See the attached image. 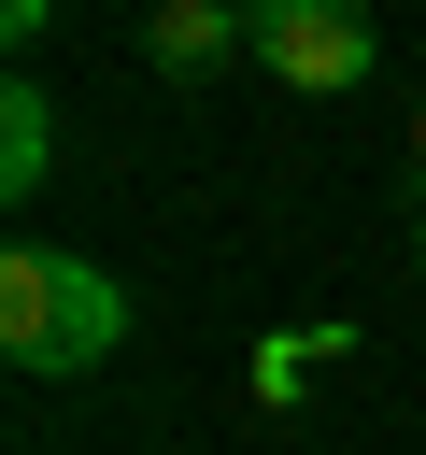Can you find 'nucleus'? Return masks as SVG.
<instances>
[{"mask_svg": "<svg viewBox=\"0 0 426 455\" xmlns=\"http://www.w3.org/2000/svg\"><path fill=\"white\" fill-rule=\"evenodd\" d=\"M369 57H383L369 0H256V71H270V85H298V100H355Z\"/></svg>", "mask_w": 426, "mask_h": 455, "instance_id": "obj_2", "label": "nucleus"}, {"mask_svg": "<svg viewBox=\"0 0 426 455\" xmlns=\"http://www.w3.org/2000/svg\"><path fill=\"white\" fill-rule=\"evenodd\" d=\"M114 341H128V284H114L99 256H71V242H0V355H14L28 384L99 370Z\"/></svg>", "mask_w": 426, "mask_h": 455, "instance_id": "obj_1", "label": "nucleus"}, {"mask_svg": "<svg viewBox=\"0 0 426 455\" xmlns=\"http://www.w3.org/2000/svg\"><path fill=\"white\" fill-rule=\"evenodd\" d=\"M412 185H426V114H412Z\"/></svg>", "mask_w": 426, "mask_h": 455, "instance_id": "obj_7", "label": "nucleus"}, {"mask_svg": "<svg viewBox=\"0 0 426 455\" xmlns=\"http://www.w3.org/2000/svg\"><path fill=\"white\" fill-rule=\"evenodd\" d=\"M43 171H57V100L14 71L0 85V199H43Z\"/></svg>", "mask_w": 426, "mask_h": 455, "instance_id": "obj_4", "label": "nucleus"}, {"mask_svg": "<svg viewBox=\"0 0 426 455\" xmlns=\"http://www.w3.org/2000/svg\"><path fill=\"white\" fill-rule=\"evenodd\" d=\"M341 341H355V327H270V341H256V398L284 412V398H298V384H312V370H327Z\"/></svg>", "mask_w": 426, "mask_h": 455, "instance_id": "obj_5", "label": "nucleus"}, {"mask_svg": "<svg viewBox=\"0 0 426 455\" xmlns=\"http://www.w3.org/2000/svg\"><path fill=\"white\" fill-rule=\"evenodd\" d=\"M142 57H156L170 85H199V71L256 57V0H156V14H142Z\"/></svg>", "mask_w": 426, "mask_h": 455, "instance_id": "obj_3", "label": "nucleus"}, {"mask_svg": "<svg viewBox=\"0 0 426 455\" xmlns=\"http://www.w3.org/2000/svg\"><path fill=\"white\" fill-rule=\"evenodd\" d=\"M412 284H426V228H412Z\"/></svg>", "mask_w": 426, "mask_h": 455, "instance_id": "obj_8", "label": "nucleus"}, {"mask_svg": "<svg viewBox=\"0 0 426 455\" xmlns=\"http://www.w3.org/2000/svg\"><path fill=\"white\" fill-rule=\"evenodd\" d=\"M57 28V0H0V43H43Z\"/></svg>", "mask_w": 426, "mask_h": 455, "instance_id": "obj_6", "label": "nucleus"}]
</instances>
